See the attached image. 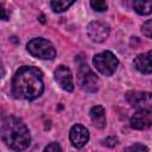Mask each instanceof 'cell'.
<instances>
[{
	"label": "cell",
	"instance_id": "obj_1",
	"mask_svg": "<svg viewBox=\"0 0 152 152\" xmlns=\"http://www.w3.org/2000/svg\"><path fill=\"white\" fill-rule=\"evenodd\" d=\"M44 91L43 72L36 66L19 68L12 80V95L19 100L32 101Z\"/></svg>",
	"mask_w": 152,
	"mask_h": 152
},
{
	"label": "cell",
	"instance_id": "obj_2",
	"mask_svg": "<svg viewBox=\"0 0 152 152\" xmlns=\"http://www.w3.org/2000/svg\"><path fill=\"white\" fill-rule=\"evenodd\" d=\"M0 135L2 142L14 151H23L30 146L31 135L26 125L15 116H6L1 121Z\"/></svg>",
	"mask_w": 152,
	"mask_h": 152
},
{
	"label": "cell",
	"instance_id": "obj_3",
	"mask_svg": "<svg viewBox=\"0 0 152 152\" xmlns=\"http://www.w3.org/2000/svg\"><path fill=\"white\" fill-rule=\"evenodd\" d=\"M27 51L31 56L39 58V59H53L56 56V49L45 38L38 37L31 39L26 45Z\"/></svg>",
	"mask_w": 152,
	"mask_h": 152
},
{
	"label": "cell",
	"instance_id": "obj_4",
	"mask_svg": "<svg viewBox=\"0 0 152 152\" xmlns=\"http://www.w3.org/2000/svg\"><path fill=\"white\" fill-rule=\"evenodd\" d=\"M93 64L100 74L104 76H112L118 69L119 59L113 52L103 51V52L96 53L93 57Z\"/></svg>",
	"mask_w": 152,
	"mask_h": 152
},
{
	"label": "cell",
	"instance_id": "obj_5",
	"mask_svg": "<svg viewBox=\"0 0 152 152\" xmlns=\"http://www.w3.org/2000/svg\"><path fill=\"white\" fill-rule=\"evenodd\" d=\"M77 81L81 89L87 93H95L99 89V77L90 70L87 62L84 61L78 63Z\"/></svg>",
	"mask_w": 152,
	"mask_h": 152
},
{
	"label": "cell",
	"instance_id": "obj_6",
	"mask_svg": "<svg viewBox=\"0 0 152 152\" xmlns=\"http://www.w3.org/2000/svg\"><path fill=\"white\" fill-rule=\"evenodd\" d=\"M126 100L137 110L152 112V93L129 90L126 93Z\"/></svg>",
	"mask_w": 152,
	"mask_h": 152
},
{
	"label": "cell",
	"instance_id": "obj_7",
	"mask_svg": "<svg viewBox=\"0 0 152 152\" xmlns=\"http://www.w3.org/2000/svg\"><path fill=\"white\" fill-rule=\"evenodd\" d=\"M87 34L88 37L96 43H101L106 40L109 34V26L102 21H91L87 26Z\"/></svg>",
	"mask_w": 152,
	"mask_h": 152
},
{
	"label": "cell",
	"instance_id": "obj_8",
	"mask_svg": "<svg viewBox=\"0 0 152 152\" xmlns=\"http://www.w3.org/2000/svg\"><path fill=\"white\" fill-rule=\"evenodd\" d=\"M56 82L59 84V87L66 91H72L74 90V80H72V74L70 69L65 65H59L53 72Z\"/></svg>",
	"mask_w": 152,
	"mask_h": 152
},
{
	"label": "cell",
	"instance_id": "obj_9",
	"mask_svg": "<svg viewBox=\"0 0 152 152\" xmlns=\"http://www.w3.org/2000/svg\"><path fill=\"white\" fill-rule=\"evenodd\" d=\"M69 139H70V141H71L74 147L81 148L89 140V131L84 126H82L80 124H76L70 128Z\"/></svg>",
	"mask_w": 152,
	"mask_h": 152
},
{
	"label": "cell",
	"instance_id": "obj_10",
	"mask_svg": "<svg viewBox=\"0 0 152 152\" xmlns=\"http://www.w3.org/2000/svg\"><path fill=\"white\" fill-rule=\"evenodd\" d=\"M131 127L134 129H147L152 126V112L137 110L129 120Z\"/></svg>",
	"mask_w": 152,
	"mask_h": 152
},
{
	"label": "cell",
	"instance_id": "obj_11",
	"mask_svg": "<svg viewBox=\"0 0 152 152\" xmlns=\"http://www.w3.org/2000/svg\"><path fill=\"white\" fill-rule=\"evenodd\" d=\"M133 65L141 74H152V50L138 55L133 61Z\"/></svg>",
	"mask_w": 152,
	"mask_h": 152
},
{
	"label": "cell",
	"instance_id": "obj_12",
	"mask_svg": "<svg viewBox=\"0 0 152 152\" xmlns=\"http://www.w3.org/2000/svg\"><path fill=\"white\" fill-rule=\"evenodd\" d=\"M90 119L96 128H103L106 126V112L102 106H94L90 109Z\"/></svg>",
	"mask_w": 152,
	"mask_h": 152
},
{
	"label": "cell",
	"instance_id": "obj_13",
	"mask_svg": "<svg viewBox=\"0 0 152 152\" xmlns=\"http://www.w3.org/2000/svg\"><path fill=\"white\" fill-rule=\"evenodd\" d=\"M133 8L140 15L152 13V0H133Z\"/></svg>",
	"mask_w": 152,
	"mask_h": 152
},
{
	"label": "cell",
	"instance_id": "obj_14",
	"mask_svg": "<svg viewBox=\"0 0 152 152\" xmlns=\"http://www.w3.org/2000/svg\"><path fill=\"white\" fill-rule=\"evenodd\" d=\"M76 0H52L51 1V10L55 13H62L66 11Z\"/></svg>",
	"mask_w": 152,
	"mask_h": 152
},
{
	"label": "cell",
	"instance_id": "obj_15",
	"mask_svg": "<svg viewBox=\"0 0 152 152\" xmlns=\"http://www.w3.org/2000/svg\"><path fill=\"white\" fill-rule=\"evenodd\" d=\"M90 6L96 12H103L107 10L106 0H90Z\"/></svg>",
	"mask_w": 152,
	"mask_h": 152
},
{
	"label": "cell",
	"instance_id": "obj_16",
	"mask_svg": "<svg viewBox=\"0 0 152 152\" xmlns=\"http://www.w3.org/2000/svg\"><path fill=\"white\" fill-rule=\"evenodd\" d=\"M141 32L145 37L151 38L152 39V19L146 20L142 25H141Z\"/></svg>",
	"mask_w": 152,
	"mask_h": 152
},
{
	"label": "cell",
	"instance_id": "obj_17",
	"mask_svg": "<svg viewBox=\"0 0 152 152\" xmlns=\"http://www.w3.org/2000/svg\"><path fill=\"white\" fill-rule=\"evenodd\" d=\"M44 151H46V152H57V151L61 152V151H62V147L59 146L58 142H51V144H49L48 146H45Z\"/></svg>",
	"mask_w": 152,
	"mask_h": 152
},
{
	"label": "cell",
	"instance_id": "obj_18",
	"mask_svg": "<svg viewBox=\"0 0 152 152\" xmlns=\"http://www.w3.org/2000/svg\"><path fill=\"white\" fill-rule=\"evenodd\" d=\"M126 151H148V148L141 144H135V145H132L129 147L126 148Z\"/></svg>",
	"mask_w": 152,
	"mask_h": 152
},
{
	"label": "cell",
	"instance_id": "obj_19",
	"mask_svg": "<svg viewBox=\"0 0 152 152\" xmlns=\"http://www.w3.org/2000/svg\"><path fill=\"white\" fill-rule=\"evenodd\" d=\"M103 144L107 145V146H109V147H113V146H115V145L118 144V139L114 138V137H108V138L103 141Z\"/></svg>",
	"mask_w": 152,
	"mask_h": 152
}]
</instances>
